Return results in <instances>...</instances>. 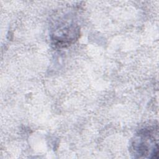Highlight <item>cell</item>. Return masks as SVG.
<instances>
[{
    "label": "cell",
    "instance_id": "obj_1",
    "mask_svg": "<svg viewBox=\"0 0 159 159\" xmlns=\"http://www.w3.org/2000/svg\"><path fill=\"white\" fill-rule=\"evenodd\" d=\"M130 151L134 158H158V143L150 129L140 130L132 140Z\"/></svg>",
    "mask_w": 159,
    "mask_h": 159
},
{
    "label": "cell",
    "instance_id": "obj_2",
    "mask_svg": "<svg viewBox=\"0 0 159 159\" xmlns=\"http://www.w3.org/2000/svg\"><path fill=\"white\" fill-rule=\"evenodd\" d=\"M80 27L72 20L65 18L55 22L51 31L53 44L58 47H66L78 40Z\"/></svg>",
    "mask_w": 159,
    "mask_h": 159
}]
</instances>
